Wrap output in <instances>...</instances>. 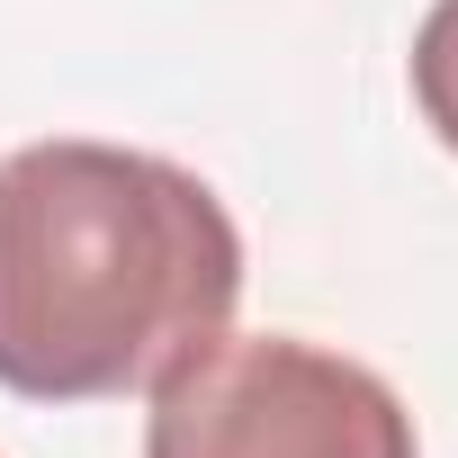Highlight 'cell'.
I'll return each mask as SVG.
<instances>
[{"mask_svg":"<svg viewBox=\"0 0 458 458\" xmlns=\"http://www.w3.org/2000/svg\"><path fill=\"white\" fill-rule=\"evenodd\" d=\"M243 234L225 198L135 144L46 135L0 162V386L28 404L153 395L234 333Z\"/></svg>","mask_w":458,"mask_h":458,"instance_id":"obj_1","label":"cell"},{"mask_svg":"<svg viewBox=\"0 0 458 458\" xmlns=\"http://www.w3.org/2000/svg\"><path fill=\"white\" fill-rule=\"evenodd\" d=\"M144 458H422L404 395L297 333H216L144 413Z\"/></svg>","mask_w":458,"mask_h":458,"instance_id":"obj_2","label":"cell"},{"mask_svg":"<svg viewBox=\"0 0 458 458\" xmlns=\"http://www.w3.org/2000/svg\"><path fill=\"white\" fill-rule=\"evenodd\" d=\"M413 108L458 153V0H431L413 28Z\"/></svg>","mask_w":458,"mask_h":458,"instance_id":"obj_3","label":"cell"}]
</instances>
